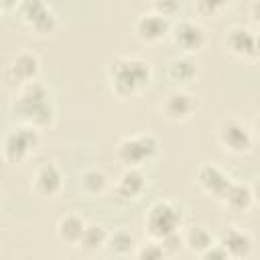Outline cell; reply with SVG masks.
I'll use <instances>...</instances> for the list:
<instances>
[{"instance_id":"obj_21","label":"cell","mask_w":260,"mask_h":260,"mask_svg":"<svg viewBox=\"0 0 260 260\" xmlns=\"http://www.w3.org/2000/svg\"><path fill=\"white\" fill-rule=\"evenodd\" d=\"M136 248H138V242H136L134 234L124 230V228H118V230L110 232L108 242H106V250L112 256H130V254L136 252Z\"/></svg>"},{"instance_id":"obj_8","label":"cell","mask_w":260,"mask_h":260,"mask_svg":"<svg viewBox=\"0 0 260 260\" xmlns=\"http://www.w3.org/2000/svg\"><path fill=\"white\" fill-rule=\"evenodd\" d=\"M171 43L185 55H195L207 45L205 28L193 18H177L171 26Z\"/></svg>"},{"instance_id":"obj_18","label":"cell","mask_w":260,"mask_h":260,"mask_svg":"<svg viewBox=\"0 0 260 260\" xmlns=\"http://www.w3.org/2000/svg\"><path fill=\"white\" fill-rule=\"evenodd\" d=\"M167 75H169L171 81H175L179 85H185V83H191V81L197 79L199 65H197V61L191 55H185L183 53V55H179V57H175V59L169 61Z\"/></svg>"},{"instance_id":"obj_28","label":"cell","mask_w":260,"mask_h":260,"mask_svg":"<svg viewBox=\"0 0 260 260\" xmlns=\"http://www.w3.org/2000/svg\"><path fill=\"white\" fill-rule=\"evenodd\" d=\"M201 258H203V260H228L230 254L225 252V248H223L219 242H213V244L201 254Z\"/></svg>"},{"instance_id":"obj_29","label":"cell","mask_w":260,"mask_h":260,"mask_svg":"<svg viewBox=\"0 0 260 260\" xmlns=\"http://www.w3.org/2000/svg\"><path fill=\"white\" fill-rule=\"evenodd\" d=\"M250 16L256 24H260V0H252L250 4Z\"/></svg>"},{"instance_id":"obj_32","label":"cell","mask_w":260,"mask_h":260,"mask_svg":"<svg viewBox=\"0 0 260 260\" xmlns=\"http://www.w3.org/2000/svg\"><path fill=\"white\" fill-rule=\"evenodd\" d=\"M254 130L260 134V110H258V114H256V120H254Z\"/></svg>"},{"instance_id":"obj_15","label":"cell","mask_w":260,"mask_h":260,"mask_svg":"<svg viewBox=\"0 0 260 260\" xmlns=\"http://www.w3.org/2000/svg\"><path fill=\"white\" fill-rule=\"evenodd\" d=\"M146 191V177L138 167H126L114 183V197L118 201H136Z\"/></svg>"},{"instance_id":"obj_11","label":"cell","mask_w":260,"mask_h":260,"mask_svg":"<svg viewBox=\"0 0 260 260\" xmlns=\"http://www.w3.org/2000/svg\"><path fill=\"white\" fill-rule=\"evenodd\" d=\"M171 26H173V20L154 12V10H148V12H142L136 16L134 20V35L138 41L142 43H158L162 41L165 37H169L171 32Z\"/></svg>"},{"instance_id":"obj_3","label":"cell","mask_w":260,"mask_h":260,"mask_svg":"<svg viewBox=\"0 0 260 260\" xmlns=\"http://www.w3.org/2000/svg\"><path fill=\"white\" fill-rule=\"evenodd\" d=\"M160 142L152 132H140L132 136H124L116 144V160L126 169V167H142L144 162L152 160L158 154Z\"/></svg>"},{"instance_id":"obj_19","label":"cell","mask_w":260,"mask_h":260,"mask_svg":"<svg viewBox=\"0 0 260 260\" xmlns=\"http://www.w3.org/2000/svg\"><path fill=\"white\" fill-rule=\"evenodd\" d=\"M230 211H236V213H244L248 211L252 205H254V193H252V187L250 185H244V183H238L234 181L230 185V189L225 191V195L219 199Z\"/></svg>"},{"instance_id":"obj_25","label":"cell","mask_w":260,"mask_h":260,"mask_svg":"<svg viewBox=\"0 0 260 260\" xmlns=\"http://www.w3.org/2000/svg\"><path fill=\"white\" fill-rule=\"evenodd\" d=\"M134 256L140 258V260H160V258H165L167 254H165L160 242H156V240H148L146 244H138Z\"/></svg>"},{"instance_id":"obj_31","label":"cell","mask_w":260,"mask_h":260,"mask_svg":"<svg viewBox=\"0 0 260 260\" xmlns=\"http://www.w3.org/2000/svg\"><path fill=\"white\" fill-rule=\"evenodd\" d=\"M250 187H252V193H254V203H260V177H256V181Z\"/></svg>"},{"instance_id":"obj_4","label":"cell","mask_w":260,"mask_h":260,"mask_svg":"<svg viewBox=\"0 0 260 260\" xmlns=\"http://www.w3.org/2000/svg\"><path fill=\"white\" fill-rule=\"evenodd\" d=\"M183 225V211L169 199L154 201L144 215V230L150 240H162L169 234L179 232Z\"/></svg>"},{"instance_id":"obj_30","label":"cell","mask_w":260,"mask_h":260,"mask_svg":"<svg viewBox=\"0 0 260 260\" xmlns=\"http://www.w3.org/2000/svg\"><path fill=\"white\" fill-rule=\"evenodd\" d=\"M20 2L22 0H0V6L4 12H10V10H16L20 6Z\"/></svg>"},{"instance_id":"obj_9","label":"cell","mask_w":260,"mask_h":260,"mask_svg":"<svg viewBox=\"0 0 260 260\" xmlns=\"http://www.w3.org/2000/svg\"><path fill=\"white\" fill-rule=\"evenodd\" d=\"M223 47L228 53L236 57L258 59L260 57V32H254L252 28L244 24H232L223 35Z\"/></svg>"},{"instance_id":"obj_23","label":"cell","mask_w":260,"mask_h":260,"mask_svg":"<svg viewBox=\"0 0 260 260\" xmlns=\"http://www.w3.org/2000/svg\"><path fill=\"white\" fill-rule=\"evenodd\" d=\"M213 242H215V240H213L211 232L205 230L203 225H193V228H189L187 234H185V248H187L191 254H197V256H201Z\"/></svg>"},{"instance_id":"obj_14","label":"cell","mask_w":260,"mask_h":260,"mask_svg":"<svg viewBox=\"0 0 260 260\" xmlns=\"http://www.w3.org/2000/svg\"><path fill=\"white\" fill-rule=\"evenodd\" d=\"M195 181L207 195H211L215 199H221L225 195V191L230 189V185L234 183V179L221 167H217L213 162L199 165V169L195 171Z\"/></svg>"},{"instance_id":"obj_10","label":"cell","mask_w":260,"mask_h":260,"mask_svg":"<svg viewBox=\"0 0 260 260\" xmlns=\"http://www.w3.org/2000/svg\"><path fill=\"white\" fill-rule=\"evenodd\" d=\"M197 108H199L197 95L181 87L171 89L160 102V114L169 122H187L189 118H193Z\"/></svg>"},{"instance_id":"obj_5","label":"cell","mask_w":260,"mask_h":260,"mask_svg":"<svg viewBox=\"0 0 260 260\" xmlns=\"http://www.w3.org/2000/svg\"><path fill=\"white\" fill-rule=\"evenodd\" d=\"M215 136H217L219 146H221L225 152L236 154V156L248 154V152L254 148V132H252V128H250L244 120H240V118H236V116L223 118V120L217 124Z\"/></svg>"},{"instance_id":"obj_6","label":"cell","mask_w":260,"mask_h":260,"mask_svg":"<svg viewBox=\"0 0 260 260\" xmlns=\"http://www.w3.org/2000/svg\"><path fill=\"white\" fill-rule=\"evenodd\" d=\"M39 130L41 128L30 126V124H20L8 130L4 136V144H2V154L6 162H12V165L24 162L41 142Z\"/></svg>"},{"instance_id":"obj_12","label":"cell","mask_w":260,"mask_h":260,"mask_svg":"<svg viewBox=\"0 0 260 260\" xmlns=\"http://www.w3.org/2000/svg\"><path fill=\"white\" fill-rule=\"evenodd\" d=\"M30 189L43 199H55L63 191V173L55 162H43L35 169Z\"/></svg>"},{"instance_id":"obj_16","label":"cell","mask_w":260,"mask_h":260,"mask_svg":"<svg viewBox=\"0 0 260 260\" xmlns=\"http://www.w3.org/2000/svg\"><path fill=\"white\" fill-rule=\"evenodd\" d=\"M217 242L225 248V252L230 254V258H236V260L248 258V256L252 254V250H254V240H252V236H250L246 230L238 228V225H232V228L223 230Z\"/></svg>"},{"instance_id":"obj_24","label":"cell","mask_w":260,"mask_h":260,"mask_svg":"<svg viewBox=\"0 0 260 260\" xmlns=\"http://www.w3.org/2000/svg\"><path fill=\"white\" fill-rule=\"evenodd\" d=\"M232 0H195L193 6H195V12L199 16H205V18H217L221 16L228 8H230Z\"/></svg>"},{"instance_id":"obj_17","label":"cell","mask_w":260,"mask_h":260,"mask_svg":"<svg viewBox=\"0 0 260 260\" xmlns=\"http://www.w3.org/2000/svg\"><path fill=\"white\" fill-rule=\"evenodd\" d=\"M85 228H87V221L81 215H77V213L71 211V213H65V215L59 217V221L55 225V232H57V238L63 244H67V246H79V240H81Z\"/></svg>"},{"instance_id":"obj_20","label":"cell","mask_w":260,"mask_h":260,"mask_svg":"<svg viewBox=\"0 0 260 260\" xmlns=\"http://www.w3.org/2000/svg\"><path fill=\"white\" fill-rule=\"evenodd\" d=\"M108 187H110V177L100 167H89L79 175V189L87 197H100L108 191Z\"/></svg>"},{"instance_id":"obj_2","label":"cell","mask_w":260,"mask_h":260,"mask_svg":"<svg viewBox=\"0 0 260 260\" xmlns=\"http://www.w3.org/2000/svg\"><path fill=\"white\" fill-rule=\"evenodd\" d=\"M152 77L150 63L142 57H116L108 65V79L112 93L126 100L134 98Z\"/></svg>"},{"instance_id":"obj_26","label":"cell","mask_w":260,"mask_h":260,"mask_svg":"<svg viewBox=\"0 0 260 260\" xmlns=\"http://www.w3.org/2000/svg\"><path fill=\"white\" fill-rule=\"evenodd\" d=\"M181 6H183L181 0H152V10L162 14V16H167V18H171V20L175 16H179Z\"/></svg>"},{"instance_id":"obj_27","label":"cell","mask_w":260,"mask_h":260,"mask_svg":"<svg viewBox=\"0 0 260 260\" xmlns=\"http://www.w3.org/2000/svg\"><path fill=\"white\" fill-rule=\"evenodd\" d=\"M156 242H160V246H162V250H165L167 256H173V254H177L185 246V236H181L179 232H175V234H169V236H165L162 240H156Z\"/></svg>"},{"instance_id":"obj_22","label":"cell","mask_w":260,"mask_h":260,"mask_svg":"<svg viewBox=\"0 0 260 260\" xmlns=\"http://www.w3.org/2000/svg\"><path fill=\"white\" fill-rule=\"evenodd\" d=\"M108 236H110V232L104 225H100V223H87V228H85V232H83V236L79 240V248L83 252H89V254L91 252H98V250L106 248Z\"/></svg>"},{"instance_id":"obj_1","label":"cell","mask_w":260,"mask_h":260,"mask_svg":"<svg viewBox=\"0 0 260 260\" xmlns=\"http://www.w3.org/2000/svg\"><path fill=\"white\" fill-rule=\"evenodd\" d=\"M12 112L20 120V124H30L37 128L51 126L57 116L53 93L39 79L18 87V95L12 104Z\"/></svg>"},{"instance_id":"obj_13","label":"cell","mask_w":260,"mask_h":260,"mask_svg":"<svg viewBox=\"0 0 260 260\" xmlns=\"http://www.w3.org/2000/svg\"><path fill=\"white\" fill-rule=\"evenodd\" d=\"M41 71V61L30 51H20L12 57V61L4 69V77L12 85H24L28 81H35Z\"/></svg>"},{"instance_id":"obj_7","label":"cell","mask_w":260,"mask_h":260,"mask_svg":"<svg viewBox=\"0 0 260 260\" xmlns=\"http://www.w3.org/2000/svg\"><path fill=\"white\" fill-rule=\"evenodd\" d=\"M16 12L37 37H51L59 26V18L47 0H22Z\"/></svg>"}]
</instances>
